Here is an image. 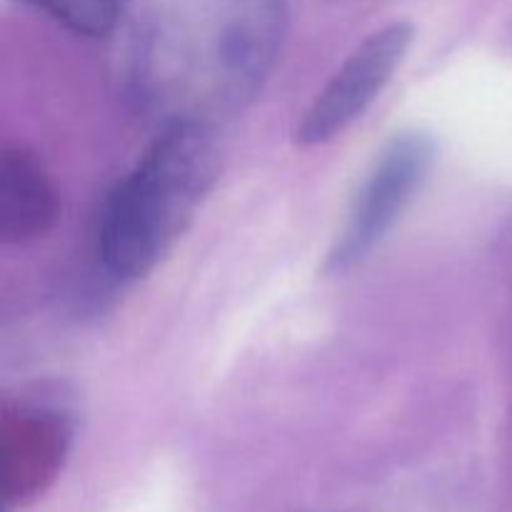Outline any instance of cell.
<instances>
[{"instance_id":"8992f818","label":"cell","mask_w":512,"mask_h":512,"mask_svg":"<svg viewBox=\"0 0 512 512\" xmlns=\"http://www.w3.org/2000/svg\"><path fill=\"white\" fill-rule=\"evenodd\" d=\"M58 218V195L43 160L25 145L0 155V240L25 245L43 238Z\"/></svg>"},{"instance_id":"7a4b0ae2","label":"cell","mask_w":512,"mask_h":512,"mask_svg":"<svg viewBox=\"0 0 512 512\" xmlns=\"http://www.w3.org/2000/svg\"><path fill=\"white\" fill-rule=\"evenodd\" d=\"M218 175L213 125H165L105 203L98 230L105 268L123 280L148 275L183 238Z\"/></svg>"},{"instance_id":"5b68a950","label":"cell","mask_w":512,"mask_h":512,"mask_svg":"<svg viewBox=\"0 0 512 512\" xmlns=\"http://www.w3.org/2000/svg\"><path fill=\"white\" fill-rule=\"evenodd\" d=\"M70 430L63 415L43 408H20L3 423V495L28 500L38 495L58 473L68 450Z\"/></svg>"},{"instance_id":"6da1fadb","label":"cell","mask_w":512,"mask_h":512,"mask_svg":"<svg viewBox=\"0 0 512 512\" xmlns=\"http://www.w3.org/2000/svg\"><path fill=\"white\" fill-rule=\"evenodd\" d=\"M285 35V0H140L125 48L130 95L165 125L215 128L258 95Z\"/></svg>"},{"instance_id":"52a82bcc","label":"cell","mask_w":512,"mask_h":512,"mask_svg":"<svg viewBox=\"0 0 512 512\" xmlns=\"http://www.w3.org/2000/svg\"><path fill=\"white\" fill-rule=\"evenodd\" d=\"M78 35H108L125 13L128 0H25Z\"/></svg>"},{"instance_id":"3957f363","label":"cell","mask_w":512,"mask_h":512,"mask_svg":"<svg viewBox=\"0 0 512 512\" xmlns=\"http://www.w3.org/2000/svg\"><path fill=\"white\" fill-rule=\"evenodd\" d=\"M435 160V143L425 133H400L380 150L373 168L360 183L343 230L330 248L325 270L345 273L363 263L385 235L403 218L415 193L428 178Z\"/></svg>"},{"instance_id":"277c9868","label":"cell","mask_w":512,"mask_h":512,"mask_svg":"<svg viewBox=\"0 0 512 512\" xmlns=\"http://www.w3.org/2000/svg\"><path fill=\"white\" fill-rule=\"evenodd\" d=\"M413 35V25L405 20L385 25L368 35L305 110L295 130L298 145L305 148L323 145L350 128L393 80L395 70L400 68L413 43Z\"/></svg>"}]
</instances>
